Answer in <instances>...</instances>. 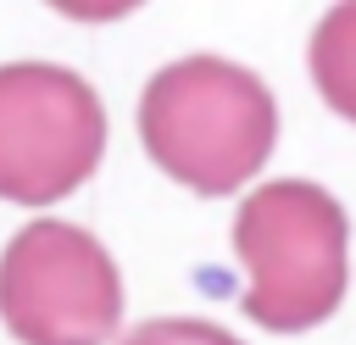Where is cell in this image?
Listing matches in <instances>:
<instances>
[{"mask_svg":"<svg viewBox=\"0 0 356 345\" xmlns=\"http://www.w3.org/2000/svg\"><path fill=\"white\" fill-rule=\"evenodd\" d=\"M122 345H245V339H234L228 328L200 323V317H150L134 334H122Z\"/></svg>","mask_w":356,"mask_h":345,"instance_id":"5","label":"cell"},{"mask_svg":"<svg viewBox=\"0 0 356 345\" xmlns=\"http://www.w3.org/2000/svg\"><path fill=\"white\" fill-rule=\"evenodd\" d=\"M139 139L150 161L195 195H234L250 184L278 139V111L250 67L222 56H184L139 95Z\"/></svg>","mask_w":356,"mask_h":345,"instance_id":"1","label":"cell"},{"mask_svg":"<svg viewBox=\"0 0 356 345\" xmlns=\"http://www.w3.org/2000/svg\"><path fill=\"white\" fill-rule=\"evenodd\" d=\"M122 317V278L106 245L61 217H39L0 250V323L22 345H106Z\"/></svg>","mask_w":356,"mask_h":345,"instance_id":"3","label":"cell"},{"mask_svg":"<svg viewBox=\"0 0 356 345\" xmlns=\"http://www.w3.org/2000/svg\"><path fill=\"white\" fill-rule=\"evenodd\" d=\"M345 211L306 178H273L239 200L234 250L250 273L245 317L267 334H300L334 317L345 295Z\"/></svg>","mask_w":356,"mask_h":345,"instance_id":"2","label":"cell"},{"mask_svg":"<svg viewBox=\"0 0 356 345\" xmlns=\"http://www.w3.org/2000/svg\"><path fill=\"white\" fill-rule=\"evenodd\" d=\"M106 150L100 95L50 61L0 67V200H67Z\"/></svg>","mask_w":356,"mask_h":345,"instance_id":"4","label":"cell"}]
</instances>
